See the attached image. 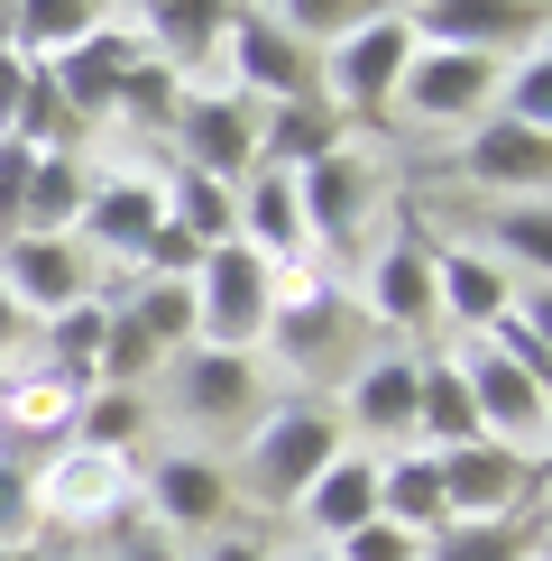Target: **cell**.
<instances>
[{"mask_svg": "<svg viewBox=\"0 0 552 561\" xmlns=\"http://www.w3.org/2000/svg\"><path fill=\"white\" fill-rule=\"evenodd\" d=\"M166 138H175V167L194 175H221V184L258 175V102H240L230 83H184V111Z\"/></svg>", "mask_w": 552, "mask_h": 561, "instance_id": "cell-6", "label": "cell"}, {"mask_svg": "<svg viewBox=\"0 0 552 561\" xmlns=\"http://www.w3.org/2000/svg\"><path fill=\"white\" fill-rule=\"evenodd\" d=\"M0 561H46V543H0Z\"/></svg>", "mask_w": 552, "mask_h": 561, "instance_id": "cell-48", "label": "cell"}, {"mask_svg": "<svg viewBox=\"0 0 552 561\" xmlns=\"http://www.w3.org/2000/svg\"><path fill=\"white\" fill-rule=\"evenodd\" d=\"M295 516L313 525V543H341V534H359L368 516H378V451H359V442H350V451H341L332 470H322L304 497H295Z\"/></svg>", "mask_w": 552, "mask_h": 561, "instance_id": "cell-22", "label": "cell"}, {"mask_svg": "<svg viewBox=\"0 0 552 561\" xmlns=\"http://www.w3.org/2000/svg\"><path fill=\"white\" fill-rule=\"evenodd\" d=\"M203 561H267V543H249V534H203Z\"/></svg>", "mask_w": 552, "mask_h": 561, "instance_id": "cell-44", "label": "cell"}, {"mask_svg": "<svg viewBox=\"0 0 552 561\" xmlns=\"http://www.w3.org/2000/svg\"><path fill=\"white\" fill-rule=\"evenodd\" d=\"M267 304H276V267L258 259V249H240V240L203 249V267H194V341H212V350H258Z\"/></svg>", "mask_w": 552, "mask_h": 561, "instance_id": "cell-4", "label": "cell"}, {"mask_svg": "<svg viewBox=\"0 0 552 561\" xmlns=\"http://www.w3.org/2000/svg\"><path fill=\"white\" fill-rule=\"evenodd\" d=\"M460 378H470V414H479V442H506V451H543L552 433V387L525 378V368H506L497 350H451Z\"/></svg>", "mask_w": 552, "mask_h": 561, "instance_id": "cell-12", "label": "cell"}, {"mask_svg": "<svg viewBox=\"0 0 552 561\" xmlns=\"http://www.w3.org/2000/svg\"><path fill=\"white\" fill-rule=\"evenodd\" d=\"M368 203H378V167H368L359 148H332L322 167L295 175V213H304V249H341V240H359V221H368Z\"/></svg>", "mask_w": 552, "mask_h": 561, "instance_id": "cell-15", "label": "cell"}, {"mask_svg": "<svg viewBox=\"0 0 552 561\" xmlns=\"http://www.w3.org/2000/svg\"><path fill=\"white\" fill-rule=\"evenodd\" d=\"M249 10L276 19V28H286L295 46H313V56H322L341 28H350V0H249Z\"/></svg>", "mask_w": 552, "mask_h": 561, "instance_id": "cell-39", "label": "cell"}, {"mask_svg": "<svg viewBox=\"0 0 552 561\" xmlns=\"http://www.w3.org/2000/svg\"><path fill=\"white\" fill-rule=\"evenodd\" d=\"M74 405H83V387L46 378V368H0V451H19V442H65L74 433Z\"/></svg>", "mask_w": 552, "mask_h": 561, "instance_id": "cell-24", "label": "cell"}, {"mask_svg": "<svg viewBox=\"0 0 552 561\" xmlns=\"http://www.w3.org/2000/svg\"><path fill=\"white\" fill-rule=\"evenodd\" d=\"M230 10H240V0H157V10L138 19V46H148L157 65H175L184 83H221Z\"/></svg>", "mask_w": 552, "mask_h": 561, "instance_id": "cell-19", "label": "cell"}, {"mask_svg": "<svg viewBox=\"0 0 552 561\" xmlns=\"http://www.w3.org/2000/svg\"><path fill=\"white\" fill-rule=\"evenodd\" d=\"M138 433H148V387H83L74 433H65V442H83V451H120V460H129Z\"/></svg>", "mask_w": 552, "mask_h": 561, "instance_id": "cell-34", "label": "cell"}, {"mask_svg": "<svg viewBox=\"0 0 552 561\" xmlns=\"http://www.w3.org/2000/svg\"><path fill=\"white\" fill-rule=\"evenodd\" d=\"M378 516H387V525H405V534L451 525V506H442V470H433L424 442H405V451H378Z\"/></svg>", "mask_w": 552, "mask_h": 561, "instance_id": "cell-27", "label": "cell"}, {"mask_svg": "<svg viewBox=\"0 0 552 561\" xmlns=\"http://www.w3.org/2000/svg\"><path fill=\"white\" fill-rule=\"evenodd\" d=\"M175 111H184V75H175V65H157L148 46H138V65L120 75V102H111V121H129V129H157V138H166V129H175Z\"/></svg>", "mask_w": 552, "mask_h": 561, "instance_id": "cell-35", "label": "cell"}, {"mask_svg": "<svg viewBox=\"0 0 552 561\" xmlns=\"http://www.w3.org/2000/svg\"><path fill=\"white\" fill-rule=\"evenodd\" d=\"M28 175H37V148L28 138H0V240H10L19 213H28Z\"/></svg>", "mask_w": 552, "mask_h": 561, "instance_id": "cell-42", "label": "cell"}, {"mask_svg": "<svg viewBox=\"0 0 552 561\" xmlns=\"http://www.w3.org/2000/svg\"><path fill=\"white\" fill-rule=\"evenodd\" d=\"M350 451L332 405L313 396H286V405H258L249 414V442H240V470H230V497H258V506H295L304 488Z\"/></svg>", "mask_w": 552, "mask_h": 561, "instance_id": "cell-1", "label": "cell"}, {"mask_svg": "<svg viewBox=\"0 0 552 561\" xmlns=\"http://www.w3.org/2000/svg\"><path fill=\"white\" fill-rule=\"evenodd\" d=\"M497 121H516V129H552V56L543 46H525V56H506L497 65Z\"/></svg>", "mask_w": 552, "mask_h": 561, "instance_id": "cell-38", "label": "cell"}, {"mask_svg": "<svg viewBox=\"0 0 552 561\" xmlns=\"http://www.w3.org/2000/svg\"><path fill=\"white\" fill-rule=\"evenodd\" d=\"M102 0H0V28H10V46L28 65H46V56H65L74 37H92L102 28Z\"/></svg>", "mask_w": 552, "mask_h": 561, "instance_id": "cell-30", "label": "cell"}, {"mask_svg": "<svg viewBox=\"0 0 552 561\" xmlns=\"http://www.w3.org/2000/svg\"><path fill=\"white\" fill-rule=\"evenodd\" d=\"M332 561H424V534H405V525H387V516H368L359 534H341V543H322Z\"/></svg>", "mask_w": 552, "mask_h": 561, "instance_id": "cell-41", "label": "cell"}, {"mask_svg": "<svg viewBox=\"0 0 552 561\" xmlns=\"http://www.w3.org/2000/svg\"><path fill=\"white\" fill-rule=\"evenodd\" d=\"M534 561H543V552H534Z\"/></svg>", "mask_w": 552, "mask_h": 561, "instance_id": "cell-50", "label": "cell"}, {"mask_svg": "<svg viewBox=\"0 0 552 561\" xmlns=\"http://www.w3.org/2000/svg\"><path fill=\"white\" fill-rule=\"evenodd\" d=\"M479 259L488 267H506L516 286H534L543 295V276H552V203L543 194H525V203H497L488 221H479Z\"/></svg>", "mask_w": 552, "mask_h": 561, "instance_id": "cell-23", "label": "cell"}, {"mask_svg": "<svg viewBox=\"0 0 552 561\" xmlns=\"http://www.w3.org/2000/svg\"><path fill=\"white\" fill-rule=\"evenodd\" d=\"M405 56H414V28H405V19H350V28L313 56L322 111H332V121H378L387 92H396V75H405Z\"/></svg>", "mask_w": 552, "mask_h": 561, "instance_id": "cell-2", "label": "cell"}, {"mask_svg": "<svg viewBox=\"0 0 552 561\" xmlns=\"http://www.w3.org/2000/svg\"><path fill=\"white\" fill-rule=\"evenodd\" d=\"M534 552H543L534 506L525 516H451L424 534V561H534Z\"/></svg>", "mask_w": 552, "mask_h": 561, "instance_id": "cell-28", "label": "cell"}, {"mask_svg": "<svg viewBox=\"0 0 552 561\" xmlns=\"http://www.w3.org/2000/svg\"><path fill=\"white\" fill-rule=\"evenodd\" d=\"M37 479V525H65V534H92L129 506V460L120 451H83V442H56L46 460H28Z\"/></svg>", "mask_w": 552, "mask_h": 561, "instance_id": "cell-7", "label": "cell"}, {"mask_svg": "<svg viewBox=\"0 0 552 561\" xmlns=\"http://www.w3.org/2000/svg\"><path fill=\"white\" fill-rule=\"evenodd\" d=\"M148 506L166 516V534H230V470L212 451H157L148 460Z\"/></svg>", "mask_w": 552, "mask_h": 561, "instance_id": "cell-17", "label": "cell"}, {"mask_svg": "<svg viewBox=\"0 0 552 561\" xmlns=\"http://www.w3.org/2000/svg\"><path fill=\"white\" fill-rule=\"evenodd\" d=\"M19 341H37V322H28V313H19V304H10V295H0V359H10V350H19Z\"/></svg>", "mask_w": 552, "mask_h": 561, "instance_id": "cell-45", "label": "cell"}, {"mask_svg": "<svg viewBox=\"0 0 552 561\" xmlns=\"http://www.w3.org/2000/svg\"><path fill=\"white\" fill-rule=\"evenodd\" d=\"M240 249H258L267 267H286V259H304V213H295V175H276L258 167L240 184V230H230Z\"/></svg>", "mask_w": 552, "mask_h": 561, "instance_id": "cell-25", "label": "cell"}, {"mask_svg": "<svg viewBox=\"0 0 552 561\" xmlns=\"http://www.w3.org/2000/svg\"><path fill=\"white\" fill-rule=\"evenodd\" d=\"M414 378H424L414 350H368L341 387V433L359 424L368 442H414Z\"/></svg>", "mask_w": 552, "mask_h": 561, "instance_id": "cell-20", "label": "cell"}, {"mask_svg": "<svg viewBox=\"0 0 552 561\" xmlns=\"http://www.w3.org/2000/svg\"><path fill=\"white\" fill-rule=\"evenodd\" d=\"M543 0H414L405 28L414 46H470V56H525V46H543Z\"/></svg>", "mask_w": 552, "mask_h": 561, "instance_id": "cell-11", "label": "cell"}, {"mask_svg": "<svg viewBox=\"0 0 552 561\" xmlns=\"http://www.w3.org/2000/svg\"><path fill=\"white\" fill-rule=\"evenodd\" d=\"M479 350H497L506 368H525V378H543V387H552V341H543V295H525V286H516V304H506V313L488 322V332H479Z\"/></svg>", "mask_w": 552, "mask_h": 561, "instance_id": "cell-36", "label": "cell"}, {"mask_svg": "<svg viewBox=\"0 0 552 561\" xmlns=\"http://www.w3.org/2000/svg\"><path fill=\"white\" fill-rule=\"evenodd\" d=\"M157 221H166V194H157L148 175H92L74 240L92 249V259H120V267H138V259H148V240H157Z\"/></svg>", "mask_w": 552, "mask_h": 561, "instance_id": "cell-14", "label": "cell"}, {"mask_svg": "<svg viewBox=\"0 0 552 561\" xmlns=\"http://www.w3.org/2000/svg\"><path fill=\"white\" fill-rule=\"evenodd\" d=\"M111 304L120 295H83V304H65V313H46L37 322V368L46 378H65V387H92V359H102V332H111Z\"/></svg>", "mask_w": 552, "mask_h": 561, "instance_id": "cell-26", "label": "cell"}, {"mask_svg": "<svg viewBox=\"0 0 552 561\" xmlns=\"http://www.w3.org/2000/svg\"><path fill=\"white\" fill-rule=\"evenodd\" d=\"M451 516H525L543 497V451H506V442H451L433 451Z\"/></svg>", "mask_w": 552, "mask_h": 561, "instance_id": "cell-10", "label": "cell"}, {"mask_svg": "<svg viewBox=\"0 0 552 561\" xmlns=\"http://www.w3.org/2000/svg\"><path fill=\"white\" fill-rule=\"evenodd\" d=\"M286 561H332V552H322V543H313V552H286Z\"/></svg>", "mask_w": 552, "mask_h": 561, "instance_id": "cell-49", "label": "cell"}, {"mask_svg": "<svg viewBox=\"0 0 552 561\" xmlns=\"http://www.w3.org/2000/svg\"><path fill=\"white\" fill-rule=\"evenodd\" d=\"M0 295L28 322H46V313H65V304L102 295V259H92L74 230H10V240H0Z\"/></svg>", "mask_w": 552, "mask_h": 561, "instance_id": "cell-5", "label": "cell"}, {"mask_svg": "<svg viewBox=\"0 0 552 561\" xmlns=\"http://www.w3.org/2000/svg\"><path fill=\"white\" fill-rule=\"evenodd\" d=\"M83 194H92V148H37L19 230H74L83 221Z\"/></svg>", "mask_w": 552, "mask_h": 561, "instance_id": "cell-33", "label": "cell"}, {"mask_svg": "<svg viewBox=\"0 0 552 561\" xmlns=\"http://www.w3.org/2000/svg\"><path fill=\"white\" fill-rule=\"evenodd\" d=\"M359 322H387V332H424L433 322V240L424 230H396L378 259L359 267Z\"/></svg>", "mask_w": 552, "mask_h": 561, "instance_id": "cell-13", "label": "cell"}, {"mask_svg": "<svg viewBox=\"0 0 552 561\" xmlns=\"http://www.w3.org/2000/svg\"><path fill=\"white\" fill-rule=\"evenodd\" d=\"M0 543H46V525H37V479H28V451H0Z\"/></svg>", "mask_w": 552, "mask_h": 561, "instance_id": "cell-40", "label": "cell"}, {"mask_svg": "<svg viewBox=\"0 0 552 561\" xmlns=\"http://www.w3.org/2000/svg\"><path fill=\"white\" fill-rule=\"evenodd\" d=\"M460 175L497 203H525L552 184V129H516V121H470V148H460Z\"/></svg>", "mask_w": 552, "mask_h": 561, "instance_id": "cell-16", "label": "cell"}, {"mask_svg": "<svg viewBox=\"0 0 552 561\" xmlns=\"http://www.w3.org/2000/svg\"><path fill=\"white\" fill-rule=\"evenodd\" d=\"M120 561H184V552L166 543V534H129V543H120Z\"/></svg>", "mask_w": 552, "mask_h": 561, "instance_id": "cell-46", "label": "cell"}, {"mask_svg": "<svg viewBox=\"0 0 552 561\" xmlns=\"http://www.w3.org/2000/svg\"><path fill=\"white\" fill-rule=\"evenodd\" d=\"M166 221L184 230L194 249H221L230 230H240V184H221V175H194V167H166Z\"/></svg>", "mask_w": 552, "mask_h": 561, "instance_id": "cell-32", "label": "cell"}, {"mask_svg": "<svg viewBox=\"0 0 552 561\" xmlns=\"http://www.w3.org/2000/svg\"><path fill=\"white\" fill-rule=\"evenodd\" d=\"M359 332H368V322H359V304L341 295V286H322V276H286L276 304H267L258 350H286L295 368H341ZM350 368H359V359H350Z\"/></svg>", "mask_w": 552, "mask_h": 561, "instance_id": "cell-8", "label": "cell"}, {"mask_svg": "<svg viewBox=\"0 0 552 561\" xmlns=\"http://www.w3.org/2000/svg\"><path fill=\"white\" fill-rule=\"evenodd\" d=\"M157 368H166V350L138 332V313L120 295V304H111V332H102V359H92V387H148Z\"/></svg>", "mask_w": 552, "mask_h": 561, "instance_id": "cell-37", "label": "cell"}, {"mask_svg": "<svg viewBox=\"0 0 552 561\" xmlns=\"http://www.w3.org/2000/svg\"><path fill=\"white\" fill-rule=\"evenodd\" d=\"M28 75H37V65L19 56V46H10V28H0V138H10V121H19V102H28Z\"/></svg>", "mask_w": 552, "mask_h": 561, "instance_id": "cell-43", "label": "cell"}, {"mask_svg": "<svg viewBox=\"0 0 552 561\" xmlns=\"http://www.w3.org/2000/svg\"><path fill=\"white\" fill-rule=\"evenodd\" d=\"M332 148H341V121H332L322 102H267V111H258V167L304 175V167H322Z\"/></svg>", "mask_w": 552, "mask_h": 561, "instance_id": "cell-29", "label": "cell"}, {"mask_svg": "<svg viewBox=\"0 0 552 561\" xmlns=\"http://www.w3.org/2000/svg\"><path fill=\"white\" fill-rule=\"evenodd\" d=\"M102 10H120V28H138V19H148L157 0H102Z\"/></svg>", "mask_w": 552, "mask_h": 561, "instance_id": "cell-47", "label": "cell"}, {"mask_svg": "<svg viewBox=\"0 0 552 561\" xmlns=\"http://www.w3.org/2000/svg\"><path fill=\"white\" fill-rule=\"evenodd\" d=\"M166 396H175L184 424L230 433V424H249V414L267 405V368H258V350H212V341H194V350H175V359H166Z\"/></svg>", "mask_w": 552, "mask_h": 561, "instance_id": "cell-9", "label": "cell"}, {"mask_svg": "<svg viewBox=\"0 0 552 561\" xmlns=\"http://www.w3.org/2000/svg\"><path fill=\"white\" fill-rule=\"evenodd\" d=\"M525 295H534V286H525ZM506 304H516V276L488 267L470 240L433 249V322H451V332H488Z\"/></svg>", "mask_w": 552, "mask_h": 561, "instance_id": "cell-21", "label": "cell"}, {"mask_svg": "<svg viewBox=\"0 0 552 561\" xmlns=\"http://www.w3.org/2000/svg\"><path fill=\"white\" fill-rule=\"evenodd\" d=\"M414 442L424 451H451V442H479V414H470V378H460V359H424V378H414Z\"/></svg>", "mask_w": 552, "mask_h": 561, "instance_id": "cell-31", "label": "cell"}, {"mask_svg": "<svg viewBox=\"0 0 552 561\" xmlns=\"http://www.w3.org/2000/svg\"><path fill=\"white\" fill-rule=\"evenodd\" d=\"M497 102V56H470V46H414L387 111L414 129H460V121H488Z\"/></svg>", "mask_w": 552, "mask_h": 561, "instance_id": "cell-3", "label": "cell"}, {"mask_svg": "<svg viewBox=\"0 0 552 561\" xmlns=\"http://www.w3.org/2000/svg\"><path fill=\"white\" fill-rule=\"evenodd\" d=\"M138 65V28H120V19H102L92 37H74L65 56H46V83L65 92V111L92 129V121H111V102H120V75Z\"/></svg>", "mask_w": 552, "mask_h": 561, "instance_id": "cell-18", "label": "cell"}]
</instances>
